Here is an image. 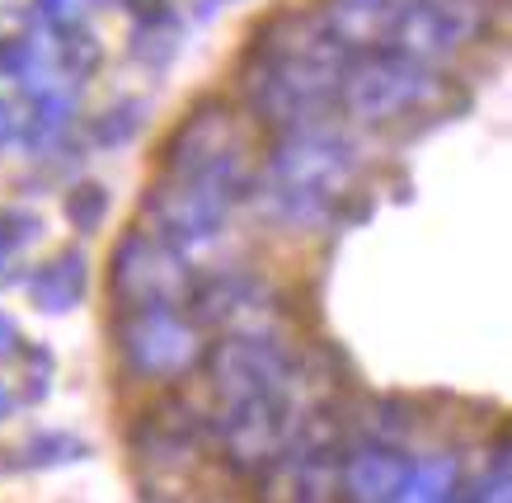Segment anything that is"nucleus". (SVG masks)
<instances>
[{"mask_svg":"<svg viewBox=\"0 0 512 503\" xmlns=\"http://www.w3.org/2000/svg\"><path fill=\"white\" fill-rule=\"evenodd\" d=\"M245 118L249 113L231 109L226 99H202L165 142V174L240 198L254 184V127Z\"/></svg>","mask_w":512,"mask_h":503,"instance_id":"1","label":"nucleus"},{"mask_svg":"<svg viewBox=\"0 0 512 503\" xmlns=\"http://www.w3.org/2000/svg\"><path fill=\"white\" fill-rule=\"evenodd\" d=\"M442 95V80L423 62L404 57L395 48H376L372 57L353 62L339 76V99L343 109L362 118V123H395L404 113L423 109Z\"/></svg>","mask_w":512,"mask_h":503,"instance_id":"2","label":"nucleus"},{"mask_svg":"<svg viewBox=\"0 0 512 503\" xmlns=\"http://www.w3.org/2000/svg\"><path fill=\"white\" fill-rule=\"evenodd\" d=\"M207 377L221 405H240V400H264V395H296L301 386V367L278 344L273 334H226L221 344L207 353Z\"/></svg>","mask_w":512,"mask_h":503,"instance_id":"3","label":"nucleus"},{"mask_svg":"<svg viewBox=\"0 0 512 503\" xmlns=\"http://www.w3.org/2000/svg\"><path fill=\"white\" fill-rule=\"evenodd\" d=\"M231 203L221 189L198 184V179H179V174H160L151 193H146V226L160 245H170L174 254H193L207 250L226 236V217Z\"/></svg>","mask_w":512,"mask_h":503,"instance_id":"4","label":"nucleus"},{"mask_svg":"<svg viewBox=\"0 0 512 503\" xmlns=\"http://www.w3.org/2000/svg\"><path fill=\"white\" fill-rule=\"evenodd\" d=\"M113 297L123 311H174L193 292L188 259L160 245L151 231H127L113 250Z\"/></svg>","mask_w":512,"mask_h":503,"instance_id":"5","label":"nucleus"},{"mask_svg":"<svg viewBox=\"0 0 512 503\" xmlns=\"http://www.w3.org/2000/svg\"><path fill=\"white\" fill-rule=\"evenodd\" d=\"M301 424V400L296 395H264V400H240L217 414L221 456L235 471L259 475L292 447V433Z\"/></svg>","mask_w":512,"mask_h":503,"instance_id":"6","label":"nucleus"},{"mask_svg":"<svg viewBox=\"0 0 512 503\" xmlns=\"http://www.w3.org/2000/svg\"><path fill=\"white\" fill-rule=\"evenodd\" d=\"M484 24H489V0H404L386 38L395 52L428 66L475 43Z\"/></svg>","mask_w":512,"mask_h":503,"instance_id":"7","label":"nucleus"},{"mask_svg":"<svg viewBox=\"0 0 512 503\" xmlns=\"http://www.w3.org/2000/svg\"><path fill=\"white\" fill-rule=\"evenodd\" d=\"M353 146L325 132V127H287V137L278 142L273 151V165H268V179L282 184V189H296V193H311L320 203L334 207L348 179H353Z\"/></svg>","mask_w":512,"mask_h":503,"instance_id":"8","label":"nucleus"},{"mask_svg":"<svg viewBox=\"0 0 512 503\" xmlns=\"http://www.w3.org/2000/svg\"><path fill=\"white\" fill-rule=\"evenodd\" d=\"M118 353L137 377H184L202 358L198 325L174 311H127L118 320Z\"/></svg>","mask_w":512,"mask_h":503,"instance_id":"9","label":"nucleus"},{"mask_svg":"<svg viewBox=\"0 0 512 503\" xmlns=\"http://www.w3.org/2000/svg\"><path fill=\"white\" fill-rule=\"evenodd\" d=\"M273 311V287L254 273H217L198 287V325H217L226 334H264Z\"/></svg>","mask_w":512,"mask_h":503,"instance_id":"10","label":"nucleus"},{"mask_svg":"<svg viewBox=\"0 0 512 503\" xmlns=\"http://www.w3.org/2000/svg\"><path fill=\"white\" fill-rule=\"evenodd\" d=\"M409 466L414 461L395 442H357L334 471V489L343 503H395Z\"/></svg>","mask_w":512,"mask_h":503,"instance_id":"11","label":"nucleus"},{"mask_svg":"<svg viewBox=\"0 0 512 503\" xmlns=\"http://www.w3.org/2000/svg\"><path fill=\"white\" fill-rule=\"evenodd\" d=\"M137 456L146 461L151 480H184V471L198 461V419L184 405L146 414L137 428Z\"/></svg>","mask_w":512,"mask_h":503,"instance_id":"12","label":"nucleus"},{"mask_svg":"<svg viewBox=\"0 0 512 503\" xmlns=\"http://www.w3.org/2000/svg\"><path fill=\"white\" fill-rule=\"evenodd\" d=\"M85 283H90L85 254H80V250H62L57 259H47V264L29 278V297H33V306H38V311L62 315V311H76V306H80Z\"/></svg>","mask_w":512,"mask_h":503,"instance_id":"13","label":"nucleus"},{"mask_svg":"<svg viewBox=\"0 0 512 503\" xmlns=\"http://www.w3.org/2000/svg\"><path fill=\"white\" fill-rule=\"evenodd\" d=\"M404 0H329L325 19L334 38H339L343 48H357V43H376V38H386L395 15H400Z\"/></svg>","mask_w":512,"mask_h":503,"instance_id":"14","label":"nucleus"},{"mask_svg":"<svg viewBox=\"0 0 512 503\" xmlns=\"http://www.w3.org/2000/svg\"><path fill=\"white\" fill-rule=\"evenodd\" d=\"M395 503H456V461L433 456L423 466H409Z\"/></svg>","mask_w":512,"mask_h":503,"instance_id":"15","label":"nucleus"},{"mask_svg":"<svg viewBox=\"0 0 512 503\" xmlns=\"http://www.w3.org/2000/svg\"><path fill=\"white\" fill-rule=\"evenodd\" d=\"M132 52H137V62H146V66L170 62L174 52H179V24H174L170 10H165V15H146V24L132 33Z\"/></svg>","mask_w":512,"mask_h":503,"instance_id":"16","label":"nucleus"},{"mask_svg":"<svg viewBox=\"0 0 512 503\" xmlns=\"http://www.w3.org/2000/svg\"><path fill=\"white\" fill-rule=\"evenodd\" d=\"M71 95H62V90H43V95L33 99V113H29V127H24V142L29 146H47L57 132H66V123H71Z\"/></svg>","mask_w":512,"mask_h":503,"instance_id":"17","label":"nucleus"},{"mask_svg":"<svg viewBox=\"0 0 512 503\" xmlns=\"http://www.w3.org/2000/svg\"><path fill=\"white\" fill-rule=\"evenodd\" d=\"M85 456V442L71 438V433H38L19 447V466H66V461H80Z\"/></svg>","mask_w":512,"mask_h":503,"instance_id":"18","label":"nucleus"},{"mask_svg":"<svg viewBox=\"0 0 512 503\" xmlns=\"http://www.w3.org/2000/svg\"><path fill=\"white\" fill-rule=\"evenodd\" d=\"M66 217L76 231H99V221L109 217V189L99 184H80V189L66 193Z\"/></svg>","mask_w":512,"mask_h":503,"instance_id":"19","label":"nucleus"},{"mask_svg":"<svg viewBox=\"0 0 512 503\" xmlns=\"http://www.w3.org/2000/svg\"><path fill=\"white\" fill-rule=\"evenodd\" d=\"M141 118H146V104H118V109H109L99 123H94V142L99 146H127L132 137H137Z\"/></svg>","mask_w":512,"mask_h":503,"instance_id":"20","label":"nucleus"},{"mask_svg":"<svg viewBox=\"0 0 512 503\" xmlns=\"http://www.w3.org/2000/svg\"><path fill=\"white\" fill-rule=\"evenodd\" d=\"M38 217L33 212H24V207H5L0 212V254H15V250H24V245H33L38 240Z\"/></svg>","mask_w":512,"mask_h":503,"instance_id":"21","label":"nucleus"},{"mask_svg":"<svg viewBox=\"0 0 512 503\" xmlns=\"http://www.w3.org/2000/svg\"><path fill=\"white\" fill-rule=\"evenodd\" d=\"M38 15H43V24H52V29L76 33V24L85 19V0H38Z\"/></svg>","mask_w":512,"mask_h":503,"instance_id":"22","label":"nucleus"},{"mask_svg":"<svg viewBox=\"0 0 512 503\" xmlns=\"http://www.w3.org/2000/svg\"><path fill=\"white\" fill-rule=\"evenodd\" d=\"M94 62H99L94 38H85V33H66V66H71V71H90Z\"/></svg>","mask_w":512,"mask_h":503,"instance_id":"23","label":"nucleus"},{"mask_svg":"<svg viewBox=\"0 0 512 503\" xmlns=\"http://www.w3.org/2000/svg\"><path fill=\"white\" fill-rule=\"evenodd\" d=\"M15 348H19V330H15V320H10V315L0 311V358H10Z\"/></svg>","mask_w":512,"mask_h":503,"instance_id":"24","label":"nucleus"},{"mask_svg":"<svg viewBox=\"0 0 512 503\" xmlns=\"http://www.w3.org/2000/svg\"><path fill=\"white\" fill-rule=\"evenodd\" d=\"M15 142V113H10V104L0 99V151Z\"/></svg>","mask_w":512,"mask_h":503,"instance_id":"25","label":"nucleus"},{"mask_svg":"<svg viewBox=\"0 0 512 503\" xmlns=\"http://www.w3.org/2000/svg\"><path fill=\"white\" fill-rule=\"evenodd\" d=\"M127 5H137V10H146V15H165L170 0H127Z\"/></svg>","mask_w":512,"mask_h":503,"instance_id":"26","label":"nucleus"},{"mask_svg":"<svg viewBox=\"0 0 512 503\" xmlns=\"http://www.w3.org/2000/svg\"><path fill=\"white\" fill-rule=\"evenodd\" d=\"M10 414V391H5V381H0V419Z\"/></svg>","mask_w":512,"mask_h":503,"instance_id":"27","label":"nucleus"}]
</instances>
